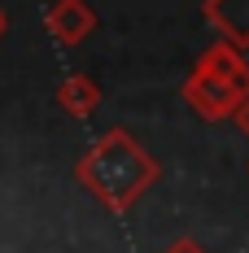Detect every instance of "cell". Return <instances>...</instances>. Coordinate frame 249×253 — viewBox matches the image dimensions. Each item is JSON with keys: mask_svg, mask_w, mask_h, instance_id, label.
Instances as JSON below:
<instances>
[{"mask_svg": "<svg viewBox=\"0 0 249 253\" xmlns=\"http://www.w3.org/2000/svg\"><path fill=\"white\" fill-rule=\"evenodd\" d=\"M75 179L92 192V201L105 214H127L145 192L157 188L162 162L153 157L131 131L109 126L100 140H92L83 157L75 162Z\"/></svg>", "mask_w": 249, "mask_h": 253, "instance_id": "1", "label": "cell"}, {"mask_svg": "<svg viewBox=\"0 0 249 253\" xmlns=\"http://www.w3.org/2000/svg\"><path fill=\"white\" fill-rule=\"evenodd\" d=\"M179 96H184V105H188L197 118H205V123H227V118H236L249 105L232 83L205 75V70H188L184 83H179Z\"/></svg>", "mask_w": 249, "mask_h": 253, "instance_id": "2", "label": "cell"}, {"mask_svg": "<svg viewBox=\"0 0 249 253\" xmlns=\"http://www.w3.org/2000/svg\"><path fill=\"white\" fill-rule=\"evenodd\" d=\"M44 26L61 48H79L97 31V9L88 0H52L49 13H44Z\"/></svg>", "mask_w": 249, "mask_h": 253, "instance_id": "3", "label": "cell"}, {"mask_svg": "<svg viewBox=\"0 0 249 253\" xmlns=\"http://www.w3.org/2000/svg\"><path fill=\"white\" fill-rule=\"evenodd\" d=\"M193 70H205V75L232 83V87L249 101V61H245V48H236V44H227V40H214V44H205V48L197 52Z\"/></svg>", "mask_w": 249, "mask_h": 253, "instance_id": "4", "label": "cell"}, {"mask_svg": "<svg viewBox=\"0 0 249 253\" xmlns=\"http://www.w3.org/2000/svg\"><path fill=\"white\" fill-rule=\"evenodd\" d=\"M201 18L219 31V40L249 48V0H201Z\"/></svg>", "mask_w": 249, "mask_h": 253, "instance_id": "5", "label": "cell"}, {"mask_svg": "<svg viewBox=\"0 0 249 253\" xmlns=\"http://www.w3.org/2000/svg\"><path fill=\"white\" fill-rule=\"evenodd\" d=\"M52 96H57V109H61V114H70V118L83 123V118L97 114V105H100V83L92 75L79 70V75H66V79H61Z\"/></svg>", "mask_w": 249, "mask_h": 253, "instance_id": "6", "label": "cell"}, {"mask_svg": "<svg viewBox=\"0 0 249 253\" xmlns=\"http://www.w3.org/2000/svg\"><path fill=\"white\" fill-rule=\"evenodd\" d=\"M162 253H210V249H201V245L193 240V236H184V240H175V245H166Z\"/></svg>", "mask_w": 249, "mask_h": 253, "instance_id": "7", "label": "cell"}, {"mask_svg": "<svg viewBox=\"0 0 249 253\" xmlns=\"http://www.w3.org/2000/svg\"><path fill=\"white\" fill-rule=\"evenodd\" d=\"M236 123H241V126H245V131H249V105H245V109H241V114H236Z\"/></svg>", "mask_w": 249, "mask_h": 253, "instance_id": "8", "label": "cell"}]
</instances>
